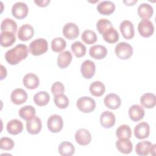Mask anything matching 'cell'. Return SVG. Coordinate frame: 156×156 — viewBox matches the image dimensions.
<instances>
[{
    "label": "cell",
    "mask_w": 156,
    "mask_h": 156,
    "mask_svg": "<svg viewBox=\"0 0 156 156\" xmlns=\"http://www.w3.org/2000/svg\"><path fill=\"white\" fill-rule=\"evenodd\" d=\"M123 2L126 4L127 5H133L134 4L137 2V0H133V1H124Z\"/></svg>",
    "instance_id": "45"
},
{
    "label": "cell",
    "mask_w": 156,
    "mask_h": 156,
    "mask_svg": "<svg viewBox=\"0 0 156 156\" xmlns=\"http://www.w3.org/2000/svg\"><path fill=\"white\" fill-rule=\"evenodd\" d=\"M72 54L70 51H65L59 54L57 57V65L61 69L66 68L72 61Z\"/></svg>",
    "instance_id": "24"
},
{
    "label": "cell",
    "mask_w": 156,
    "mask_h": 156,
    "mask_svg": "<svg viewBox=\"0 0 156 156\" xmlns=\"http://www.w3.org/2000/svg\"><path fill=\"white\" fill-rule=\"evenodd\" d=\"M75 140L79 144L85 146L91 142V135L88 130L80 129L75 133Z\"/></svg>",
    "instance_id": "14"
},
{
    "label": "cell",
    "mask_w": 156,
    "mask_h": 156,
    "mask_svg": "<svg viewBox=\"0 0 156 156\" xmlns=\"http://www.w3.org/2000/svg\"><path fill=\"white\" fill-rule=\"evenodd\" d=\"M34 34V27L29 24L22 25L18 31V38L21 41H27L32 38Z\"/></svg>",
    "instance_id": "12"
},
{
    "label": "cell",
    "mask_w": 156,
    "mask_h": 156,
    "mask_svg": "<svg viewBox=\"0 0 156 156\" xmlns=\"http://www.w3.org/2000/svg\"><path fill=\"white\" fill-rule=\"evenodd\" d=\"M42 124L40 118L34 116L26 122V129L29 133L32 135L38 134L41 130Z\"/></svg>",
    "instance_id": "9"
},
{
    "label": "cell",
    "mask_w": 156,
    "mask_h": 156,
    "mask_svg": "<svg viewBox=\"0 0 156 156\" xmlns=\"http://www.w3.org/2000/svg\"><path fill=\"white\" fill-rule=\"evenodd\" d=\"M115 116L110 111H105L102 112L100 116V122L102 127L109 129L113 127L115 124Z\"/></svg>",
    "instance_id": "17"
},
{
    "label": "cell",
    "mask_w": 156,
    "mask_h": 156,
    "mask_svg": "<svg viewBox=\"0 0 156 156\" xmlns=\"http://www.w3.org/2000/svg\"><path fill=\"white\" fill-rule=\"evenodd\" d=\"M82 40L87 44H92L97 41L96 33L91 30H85L81 36Z\"/></svg>",
    "instance_id": "39"
},
{
    "label": "cell",
    "mask_w": 156,
    "mask_h": 156,
    "mask_svg": "<svg viewBox=\"0 0 156 156\" xmlns=\"http://www.w3.org/2000/svg\"><path fill=\"white\" fill-rule=\"evenodd\" d=\"M65 91V87L63 83L60 82H55L51 87L52 93L55 96L57 94H62Z\"/></svg>",
    "instance_id": "42"
},
{
    "label": "cell",
    "mask_w": 156,
    "mask_h": 156,
    "mask_svg": "<svg viewBox=\"0 0 156 156\" xmlns=\"http://www.w3.org/2000/svg\"><path fill=\"white\" fill-rule=\"evenodd\" d=\"M29 12L28 7L24 2H17L12 7V13L13 16L19 20L26 18Z\"/></svg>",
    "instance_id": "7"
},
{
    "label": "cell",
    "mask_w": 156,
    "mask_h": 156,
    "mask_svg": "<svg viewBox=\"0 0 156 156\" xmlns=\"http://www.w3.org/2000/svg\"><path fill=\"white\" fill-rule=\"evenodd\" d=\"M76 105L78 109L83 113H90L93 112L96 107L94 100L90 97L83 96L77 99Z\"/></svg>",
    "instance_id": "4"
},
{
    "label": "cell",
    "mask_w": 156,
    "mask_h": 156,
    "mask_svg": "<svg viewBox=\"0 0 156 156\" xmlns=\"http://www.w3.org/2000/svg\"><path fill=\"white\" fill-rule=\"evenodd\" d=\"M104 103L109 109L116 110L120 107L121 101L119 96L116 94L110 93L104 98Z\"/></svg>",
    "instance_id": "13"
},
{
    "label": "cell",
    "mask_w": 156,
    "mask_h": 156,
    "mask_svg": "<svg viewBox=\"0 0 156 156\" xmlns=\"http://www.w3.org/2000/svg\"><path fill=\"white\" fill-rule=\"evenodd\" d=\"M48 43L44 38H37L32 41L29 44L30 52L35 56L40 55L48 51Z\"/></svg>",
    "instance_id": "2"
},
{
    "label": "cell",
    "mask_w": 156,
    "mask_h": 156,
    "mask_svg": "<svg viewBox=\"0 0 156 156\" xmlns=\"http://www.w3.org/2000/svg\"><path fill=\"white\" fill-rule=\"evenodd\" d=\"M138 30L141 36L145 38L149 37L154 32V26L149 20H142L138 24Z\"/></svg>",
    "instance_id": "6"
},
{
    "label": "cell",
    "mask_w": 156,
    "mask_h": 156,
    "mask_svg": "<svg viewBox=\"0 0 156 156\" xmlns=\"http://www.w3.org/2000/svg\"><path fill=\"white\" fill-rule=\"evenodd\" d=\"M71 49L73 52L74 54L76 57L80 58L85 55L86 53V47L80 41H76L74 42L71 46Z\"/></svg>",
    "instance_id": "35"
},
{
    "label": "cell",
    "mask_w": 156,
    "mask_h": 156,
    "mask_svg": "<svg viewBox=\"0 0 156 156\" xmlns=\"http://www.w3.org/2000/svg\"><path fill=\"white\" fill-rule=\"evenodd\" d=\"M23 130V124L18 119H12L7 124V131L11 135H18Z\"/></svg>",
    "instance_id": "23"
},
{
    "label": "cell",
    "mask_w": 156,
    "mask_h": 156,
    "mask_svg": "<svg viewBox=\"0 0 156 156\" xmlns=\"http://www.w3.org/2000/svg\"><path fill=\"white\" fill-rule=\"evenodd\" d=\"M66 46V41L62 37H57L51 41V49L54 52H61Z\"/></svg>",
    "instance_id": "37"
},
{
    "label": "cell",
    "mask_w": 156,
    "mask_h": 156,
    "mask_svg": "<svg viewBox=\"0 0 156 156\" xmlns=\"http://www.w3.org/2000/svg\"><path fill=\"white\" fill-rule=\"evenodd\" d=\"M144 114L145 112L144 108L138 104L132 105L129 109V116L130 119L134 122H137L142 119Z\"/></svg>",
    "instance_id": "16"
},
{
    "label": "cell",
    "mask_w": 156,
    "mask_h": 156,
    "mask_svg": "<svg viewBox=\"0 0 156 156\" xmlns=\"http://www.w3.org/2000/svg\"><path fill=\"white\" fill-rule=\"evenodd\" d=\"M96 66L93 62L90 60H85L81 65L80 72L82 76L87 79H91L95 74Z\"/></svg>",
    "instance_id": "8"
},
{
    "label": "cell",
    "mask_w": 156,
    "mask_h": 156,
    "mask_svg": "<svg viewBox=\"0 0 156 156\" xmlns=\"http://www.w3.org/2000/svg\"><path fill=\"white\" fill-rule=\"evenodd\" d=\"M34 2L39 7H46L50 2L49 0H43V1H35Z\"/></svg>",
    "instance_id": "43"
},
{
    "label": "cell",
    "mask_w": 156,
    "mask_h": 156,
    "mask_svg": "<svg viewBox=\"0 0 156 156\" xmlns=\"http://www.w3.org/2000/svg\"><path fill=\"white\" fill-rule=\"evenodd\" d=\"M54 101L55 105L61 109L66 108L69 105V99L64 94H59L55 95Z\"/></svg>",
    "instance_id": "38"
},
{
    "label": "cell",
    "mask_w": 156,
    "mask_h": 156,
    "mask_svg": "<svg viewBox=\"0 0 156 156\" xmlns=\"http://www.w3.org/2000/svg\"><path fill=\"white\" fill-rule=\"evenodd\" d=\"M97 10L102 15H109L115 11V5L112 1H103L97 5Z\"/></svg>",
    "instance_id": "22"
},
{
    "label": "cell",
    "mask_w": 156,
    "mask_h": 156,
    "mask_svg": "<svg viewBox=\"0 0 156 156\" xmlns=\"http://www.w3.org/2000/svg\"><path fill=\"white\" fill-rule=\"evenodd\" d=\"M63 35L68 40L76 39L79 35L78 26L73 23H68L63 27Z\"/></svg>",
    "instance_id": "10"
},
{
    "label": "cell",
    "mask_w": 156,
    "mask_h": 156,
    "mask_svg": "<svg viewBox=\"0 0 156 156\" xmlns=\"http://www.w3.org/2000/svg\"><path fill=\"white\" fill-rule=\"evenodd\" d=\"M115 52L117 57L120 59L127 60L133 54V48L127 43L120 42L116 44Z\"/></svg>",
    "instance_id": "3"
},
{
    "label": "cell",
    "mask_w": 156,
    "mask_h": 156,
    "mask_svg": "<svg viewBox=\"0 0 156 156\" xmlns=\"http://www.w3.org/2000/svg\"><path fill=\"white\" fill-rule=\"evenodd\" d=\"M141 104L146 108H152L155 107L156 103L155 95L151 93H146L140 98Z\"/></svg>",
    "instance_id": "28"
},
{
    "label": "cell",
    "mask_w": 156,
    "mask_h": 156,
    "mask_svg": "<svg viewBox=\"0 0 156 156\" xmlns=\"http://www.w3.org/2000/svg\"><path fill=\"white\" fill-rule=\"evenodd\" d=\"M119 30L125 39L130 40L134 37V27L130 21L124 20L122 21L119 26Z\"/></svg>",
    "instance_id": "11"
},
{
    "label": "cell",
    "mask_w": 156,
    "mask_h": 156,
    "mask_svg": "<svg viewBox=\"0 0 156 156\" xmlns=\"http://www.w3.org/2000/svg\"><path fill=\"white\" fill-rule=\"evenodd\" d=\"M18 114L22 119L28 121L35 116V109L32 105H26L20 109Z\"/></svg>",
    "instance_id": "34"
},
{
    "label": "cell",
    "mask_w": 156,
    "mask_h": 156,
    "mask_svg": "<svg viewBox=\"0 0 156 156\" xmlns=\"http://www.w3.org/2000/svg\"><path fill=\"white\" fill-rule=\"evenodd\" d=\"M23 82L26 88L34 90L38 87L40 80L36 74L34 73H27L23 77Z\"/></svg>",
    "instance_id": "19"
},
{
    "label": "cell",
    "mask_w": 156,
    "mask_h": 156,
    "mask_svg": "<svg viewBox=\"0 0 156 156\" xmlns=\"http://www.w3.org/2000/svg\"><path fill=\"white\" fill-rule=\"evenodd\" d=\"M116 146L121 153L124 154H130L133 149V144L127 138H119L116 142Z\"/></svg>",
    "instance_id": "21"
},
{
    "label": "cell",
    "mask_w": 156,
    "mask_h": 156,
    "mask_svg": "<svg viewBox=\"0 0 156 156\" xmlns=\"http://www.w3.org/2000/svg\"><path fill=\"white\" fill-rule=\"evenodd\" d=\"M27 99V94L21 88H16L11 93V101L16 105H21L24 103Z\"/></svg>",
    "instance_id": "18"
},
{
    "label": "cell",
    "mask_w": 156,
    "mask_h": 156,
    "mask_svg": "<svg viewBox=\"0 0 156 156\" xmlns=\"http://www.w3.org/2000/svg\"><path fill=\"white\" fill-rule=\"evenodd\" d=\"M14 141L10 138L2 137L0 139V148L2 150L9 151L13 148Z\"/></svg>",
    "instance_id": "41"
},
{
    "label": "cell",
    "mask_w": 156,
    "mask_h": 156,
    "mask_svg": "<svg viewBox=\"0 0 156 156\" xmlns=\"http://www.w3.org/2000/svg\"><path fill=\"white\" fill-rule=\"evenodd\" d=\"M49 130L52 133H58L63 128V121L62 118L58 115H52L49 117L47 121Z\"/></svg>",
    "instance_id": "5"
},
{
    "label": "cell",
    "mask_w": 156,
    "mask_h": 156,
    "mask_svg": "<svg viewBox=\"0 0 156 156\" xmlns=\"http://www.w3.org/2000/svg\"><path fill=\"white\" fill-rule=\"evenodd\" d=\"M16 37L15 34L9 31L1 32L0 37L1 45L3 47H9L15 42Z\"/></svg>",
    "instance_id": "26"
},
{
    "label": "cell",
    "mask_w": 156,
    "mask_h": 156,
    "mask_svg": "<svg viewBox=\"0 0 156 156\" xmlns=\"http://www.w3.org/2000/svg\"><path fill=\"white\" fill-rule=\"evenodd\" d=\"M150 133L149 125L146 122H141L137 124L134 129V135L138 139H144L149 136Z\"/></svg>",
    "instance_id": "15"
},
{
    "label": "cell",
    "mask_w": 156,
    "mask_h": 156,
    "mask_svg": "<svg viewBox=\"0 0 156 156\" xmlns=\"http://www.w3.org/2000/svg\"><path fill=\"white\" fill-rule=\"evenodd\" d=\"M116 135L118 138L130 139L132 136L131 129L127 124L121 125L116 130Z\"/></svg>",
    "instance_id": "36"
},
{
    "label": "cell",
    "mask_w": 156,
    "mask_h": 156,
    "mask_svg": "<svg viewBox=\"0 0 156 156\" xmlns=\"http://www.w3.org/2000/svg\"><path fill=\"white\" fill-rule=\"evenodd\" d=\"M50 100V96L46 91H39L34 96L35 104L38 106L42 107L47 105Z\"/></svg>",
    "instance_id": "31"
},
{
    "label": "cell",
    "mask_w": 156,
    "mask_h": 156,
    "mask_svg": "<svg viewBox=\"0 0 156 156\" xmlns=\"http://www.w3.org/2000/svg\"><path fill=\"white\" fill-rule=\"evenodd\" d=\"M29 49L24 44H19L8 50L5 54L6 61L12 65H15L24 60L28 55Z\"/></svg>",
    "instance_id": "1"
},
{
    "label": "cell",
    "mask_w": 156,
    "mask_h": 156,
    "mask_svg": "<svg viewBox=\"0 0 156 156\" xmlns=\"http://www.w3.org/2000/svg\"><path fill=\"white\" fill-rule=\"evenodd\" d=\"M105 91V85L101 81H94L90 86V92L96 97H100L104 94Z\"/></svg>",
    "instance_id": "29"
},
{
    "label": "cell",
    "mask_w": 156,
    "mask_h": 156,
    "mask_svg": "<svg viewBox=\"0 0 156 156\" xmlns=\"http://www.w3.org/2000/svg\"><path fill=\"white\" fill-rule=\"evenodd\" d=\"M153 12V7L147 3H142L138 8V15L143 20H149L151 18Z\"/></svg>",
    "instance_id": "25"
},
{
    "label": "cell",
    "mask_w": 156,
    "mask_h": 156,
    "mask_svg": "<svg viewBox=\"0 0 156 156\" xmlns=\"http://www.w3.org/2000/svg\"><path fill=\"white\" fill-rule=\"evenodd\" d=\"M1 80H2L4 78H5V77H6V76H7V71H6V69H5V68L1 65Z\"/></svg>",
    "instance_id": "44"
},
{
    "label": "cell",
    "mask_w": 156,
    "mask_h": 156,
    "mask_svg": "<svg viewBox=\"0 0 156 156\" xmlns=\"http://www.w3.org/2000/svg\"><path fill=\"white\" fill-rule=\"evenodd\" d=\"M17 30V24L11 18H5L2 20L1 24V32L4 31H9L15 34Z\"/></svg>",
    "instance_id": "33"
},
{
    "label": "cell",
    "mask_w": 156,
    "mask_h": 156,
    "mask_svg": "<svg viewBox=\"0 0 156 156\" xmlns=\"http://www.w3.org/2000/svg\"><path fill=\"white\" fill-rule=\"evenodd\" d=\"M89 54L90 56L93 58L101 60L105 58L107 55V49L105 46L102 45L96 44L90 47Z\"/></svg>",
    "instance_id": "20"
},
{
    "label": "cell",
    "mask_w": 156,
    "mask_h": 156,
    "mask_svg": "<svg viewBox=\"0 0 156 156\" xmlns=\"http://www.w3.org/2000/svg\"><path fill=\"white\" fill-rule=\"evenodd\" d=\"M152 144L149 141H143L138 143L135 146V152L138 155H147L152 147Z\"/></svg>",
    "instance_id": "27"
},
{
    "label": "cell",
    "mask_w": 156,
    "mask_h": 156,
    "mask_svg": "<svg viewBox=\"0 0 156 156\" xmlns=\"http://www.w3.org/2000/svg\"><path fill=\"white\" fill-rule=\"evenodd\" d=\"M58 151L61 155L71 156L74 154L75 148L73 144L70 142L63 141L58 146Z\"/></svg>",
    "instance_id": "30"
},
{
    "label": "cell",
    "mask_w": 156,
    "mask_h": 156,
    "mask_svg": "<svg viewBox=\"0 0 156 156\" xmlns=\"http://www.w3.org/2000/svg\"><path fill=\"white\" fill-rule=\"evenodd\" d=\"M113 25L111 22L105 18H102L98 21L96 23V28L101 34H103L107 29L112 27Z\"/></svg>",
    "instance_id": "40"
},
{
    "label": "cell",
    "mask_w": 156,
    "mask_h": 156,
    "mask_svg": "<svg viewBox=\"0 0 156 156\" xmlns=\"http://www.w3.org/2000/svg\"><path fill=\"white\" fill-rule=\"evenodd\" d=\"M155 144H153V145H152V149H151V151H150L151 154L152 155H155Z\"/></svg>",
    "instance_id": "46"
},
{
    "label": "cell",
    "mask_w": 156,
    "mask_h": 156,
    "mask_svg": "<svg viewBox=\"0 0 156 156\" xmlns=\"http://www.w3.org/2000/svg\"><path fill=\"white\" fill-rule=\"evenodd\" d=\"M102 35L104 40L108 43H115L119 40L118 32L113 27L107 29Z\"/></svg>",
    "instance_id": "32"
}]
</instances>
